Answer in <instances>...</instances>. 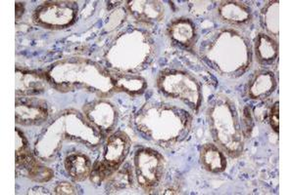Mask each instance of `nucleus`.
<instances>
[{
	"label": "nucleus",
	"mask_w": 294,
	"mask_h": 195,
	"mask_svg": "<svg viewBox=\"0 0 294 195\" xmlns=\"http://www.w3.org/2000/svg\"><path fill=\"white\" fill-rule=\"evenodd\" d=\"M66 167L69 174L76 180L85 179L91 170V162L85 155H71L67 158Z\"/></svg>",
	"instance_id": "obj_2"
},
{
	"label": "nucleus",
	"mask_w": 294,
	"mask_h": 195,
	"mask_svg": "<svg viewBox=\"0 0 294 195\" xmlns=\"http://www.w3.org/2000/svg\"><path fill=\"white\" fill-rule=\"evenodd\" d=\"M279 103H276L271 111V124L277 133H279Z\"/></svg>",
	"instance_id": "obj_3"
},
{
	"label": "nucleus",
	"mask_w": 294,
	"mask_h": 195,
	"mask_svg": "<svg viewBox=\"0 0 294 195\" xmlns=\"http://www.w3.org/2000/svg\"><path fill=\"white\" fill-rule=\"evenodd\" d=\"M128 142L124 136H113L109 140L107 145V152H106V159L109 161L110 166L118 165L121 163L122 159L125 155V151L128 150Z\"/></svg>",
	"instance_id": "obj_1"
},
{
	"label": "nucleus",
	"mask_w": 294,
	"mask_h": 195,
	"mask_svg": "<svg viewBox=\"0 0 294 195\" xmlns=\"http://www.w3.org/2000/svg\"><path fill=\"white\" fill-rule=\"evenodd\" d=\"M75 189L74 187L69 184V183H63L62 185H60L58 188H57V192L58 193H74Z\"/></svg>",
	"instance_id": "obj_4"
}]
</instances>
